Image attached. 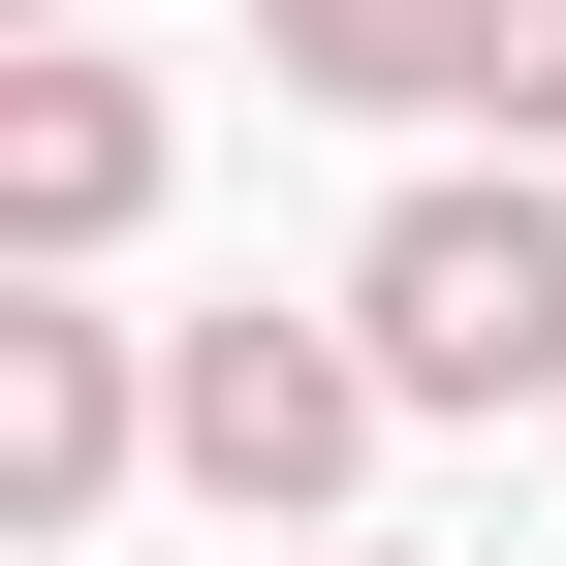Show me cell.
I'll return each mask as SVG.
<instances>
[{"mask_svg":"<svg viewBox=\"0 0 566 566\" xmlns=\"http://www.w3.org/2000/svg\"><path fill=\"white\" fill-rule=\"evenodd\" d=\"M346 346H378L441 441L566 409V189H535V158H409L378 221H346Z\"/></svg>","mask_w":566,"mask_h":566,"instance_id":"1","label":"cell"},{"mask_svg":"<svg viewBox=\"0 0 566 566\" xmlns=\"http://www.w3.org/2000/svg\"><path fill=\"white\" fill-rule=\"evenodd\" d=\"M126 221H158V63L0 32V283H126Z\"/></svg>","mask_w":566,"mask_h":566,"instance_id":"4","label":"cell"},{"mask_svg":"<svg viewBox=\"0 0 566 566\" xmlns=\"http://www.w3.org/2000/svg\"><path fill=\"white\" fill-rule=\"evenodd\" d=\"M126 472H158V315H95V283H0V535H95Z\"/></svg>","mask_w":566,"mask_h":566,"instance_id":"3","label":"cell"},{"mask_svg":"<svg viewBox=\"0 0 566 566\" xmlns=\"http://www.w3.org/2000/svg\"><path fill=\"white\" fill-rule=\"evenodd\" d=\"M441 126H504V158H566V0H472V63H441Z\"/></svg>","mask_w":566,"mask_h":566,"instance_id":"6","label":"cell"},{"mask_svg":"<svg viewBox=\"0 0 566 566\" xmlns=\"http://www.w3.org/2000/svg\"><path fill=\"white\" fill-rule=\"evenodd\" d=\"M409 441V378L346 346V283L315 315H158V472L189 504H252V535H346V472Z\"/></svg>","mask_w":566,"mask_h":566,"instance_id":"2","label":"cell"},{"mask_svg":"<svg viewBox=\"0 0 566 566\" xmlns=\"http://www.w3.org/2000/svg\"><path fill=\"white\" fill-rule=\"evenodd\" d=\"M315 566H409V535H315Z\"/></svg>","mask_w":566,"mask_h":566,"instance_id":"7","label":"cell"},{"mask_svg":"<svg viewBox=\"0 0 566 566\" xmlns=\"http://www.w3.org/2000/svg\"><path fill=\"white\" fill-rule=\"evenodd\" d=\"M472 0H252V95H346V126H441Z\"/></svg>","mask_w":566,"mask_h":566,"instance_id":"5","label":"cell"}]
</instances>
